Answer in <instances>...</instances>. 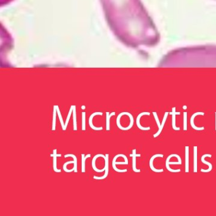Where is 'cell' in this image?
I'll list each match as a JSON object with an SVG mask.
<instances>
[{"label":"cell","instance_id":"cell-1","mask_svg":"<svg viewBox=\"0 0 216 216\" xmlns=\"http://www.w3.org/2000/svg\"><path fill=\"white\" fill-rule=\"evenodd\" d=\"M160 65L216 66V46H196L172 50L163 57Z\"/></svg>","mask_w":216,"mask_h":216},{"label":"cell","instance_id":"cell-2","mask_svg":"<svg viewBox=\"0 0 216 216\" xmlns=\"http://www.w3.org/2000/svg\"><path fill=\"white\" fill-rule=\"evenodd\" d=\"M106 157L105 159V174L102 177H97V176H94L93 178L95 179V180H104L105 178H106L108 176V171H109V155L108 154H106L105 155Z\"/></svg>","mask_w":216,"mask_h":216},{"label":"cell","instance_id":"cell-3","mask_svg":"<svg viewBox=\"0 0 216 216\" xmlns=\"http://www.w3.org/2000/svg\"><path fill=\"white\" fill-rule=\"evenodd\" d=\"M204 116L205 113L204 112H196V113H195L192 115V116L191 117V119H190V124L191 125V127L194 129L196 130V131H203L205 129V127H196L195 124H194V119L195 118L196 116Z\"/></svg>","mask_w":216,"mask_h":216},{"label":"cell","instance_id":"cell-4","mask_svg":"<svg viewBox=\"0 0 216 216\" xmlns=\"http://www.w3.org/2000/svg\"><path fill=\"white\" fill-rule=\"evenodd\" d=\"M150 113H149V112H143V113H140L138 116H137V117L136 118V124H137V127H138L140 129L143 130V131L150 130V127H142L141 126V124H140V119L142 116H150Z\"/></svg>","mask_w":216,"mask_h":216},{"label":"cell","instance_id":"cell-5","mask_svg":"<svg viewBox=\"0 0 216 216\" xmlns=\"http://www.w3.org/2000/svg\"><path fill=\"white\" fill-rule=\"evenodd\" d=\"M130 157H131L132 158V170L134 171L135 172H140L141 170L140 169H136V157H141V154H136V150L134 149L132 150V153L130 154Z\"/></svg>","mask_w":216,"mask_h":216},{"label":"cell","instance_id":"cell-6","mask_svg":"<svg viewBox=\"0 0 216 216\" xmlns=\"http://www.w3.org/2000/svg\"><path fill=\"white\" fill-rule=\"evenodd\" d=\"M205 157H210L211 158V157H212V155H210V154H205V155H204L201 157V162H203L204 164H205L206 165H207L208 166H209V169L207 170H204L203 169H201V171L202 172H210L211 171H212V164L209 162L205 161Z\"/></svg>","mask_w":216,"mask_h":216},{"label":"cell","instance_id":"cell-7","mask_svg":"<svg viewBox=\"0 0 216 216\" xmlns=\"http://www.w3.org/2000/svg\"><path fill=\"white\" fill-rule=\"evenodd\" d=\"M103 115V113L102 112H95L93 113V114H91L89 118V126L91 129H93V130H95V131H100V130H102L103 129V127H96L93 126V119L95 116H102Z\"/></svg>","mask_w":216,"mask_h":216},{"label":"cell","instance_id":"cell-8","mask_svg":"<svg viewBox=\"0 0 216 216\" xmlns=\"http://www.w3.org/2000/svg\"><path fill=\"white\" fill-rule=\"evenodd\" d=\"M163 157H164V155H162V154H156V155H153V157L151 158V159L150 160V169L151 170H152V171L153 172H162L164 171V169H155L153 167V160H154V159L155 158H157V157H161V158H162Z\"/></svg>","mask_w":216,"mask_h":216},{"label":"cell","instance_id":"cell-9","mask_svg":"<svg viewBox=\"0 0 216 216\" xmlns=\"http://www.w3.org/2000/svg\"><path fill=\"white\" fill-rule=\"evenodd\" d=\"M172 112L169 113V114L172 115V128L175 131H180V128L177 127L176 126V115H180L181 113L180 112H176V107H173L172 108Z\"/></svg>","mask_w":216,"mask_h":216},{"label":"cell","instance_id":"cell-10","mask_svg":"<svg viewBox=\"0 0 216 216\" xmlns=\"http://www.w3.org/2000/svg\"><path fill=\"white\" fill-rule=\"evenodd\" d=\"M99 157H102L103 158L105 159V157H106V156H105V155H103L102 154H98V155H95V157H93V160H92L91 165H92V167H93V169H94L95 171H96V172H103V171H105V167H104L102 170H100V169L96 168V159H97Z\"/></svg>","mask_w":216,"mask_h":216},{"label":"cell","instance_id":"cell-11","mask_svg":"<svg viewBox=\"0 0 216 216\" xmlns=\"http://www.w3.org/2000/svg\"><path fill=\"white\" fill-rule=\"evenodd\" d=\"M61 154H57V150H53V153L50 155V157H53V169L54 171L56 172H61L60 169H58L57 168V158L58 157H61Z\"/></svg>","mask_w":216,"mask_h":216},{"label":"cell","instance_id":"cell-12","mask_svg":"<svg viewBox=\"0 0 216 216\" xmlns=\"http://www.w3.org/2000/svg\"><path fill=\"white\" fill-rule=\"evenodd\" d=\"M185 172H189V146L185 147Z\"/></svg>","mask_w":216,"mask_h":216},{"label":"cell","instance_id":"cell-13","mask_svg":"<svg viewBox=\"0 0 216 216\" xmlns=\"http://www.w3.org/2000/svg\"><path fill=\"white\" fill-rule=\"evenodd\" d=\"M168 114H169V112H165V114H164V118H163V120H162V122L161 124V126H160V127L159 129V131L158 132L156 133V134H155L153 135V137H157V136H159L160 135V133H161L162 129H163V127L165 125V122H166V120H167V116H168Z\"/></svg>","mask_w":216,"mask_h":216},{"label":"cell","instance_id":"cell-14","mask_svg":"<svg viewBox=\"0 0 216 216\" xmlns=\"http://www.w3.org/2000/svg\"><path fill=\"white\" fill-rule=\"evenodd\" d=\"M182 164L180 163V162H165V165H166V168L169 171L171 172H181V169H177V170H174L171 169V167H169V165H181Z\"/></svg>","mask_w":216,"mask_h":216},{"label":"cell","instance_id":"cell-15","mask_svg":"<svg viewBox=\"0 0 216 216\" xmlns=\"http://www.w3.org/2000/svg\"><path fill=\"white\" fill-rule=\"evenodd\" d=\"M116 115V112H112L111 113H109V112H106V130H110V120L112 116H113Z\"/></svg>","mask_w":216,"mask_h":216},{"label":"cell","instance_id":"cell-16","mask_svg":"<svg viewBox=\"0 0 216 216\" xmlns=\"http://www.w3.org/2000/svg\"><path fill=\"white\" fill-rule=\"evenodd\" d=\"M53 122H52V130L55 131L56 129V118L57 114V110L55 105L53 107Z\"/></svg>","mask_w":216,"mask_h":216},{"label":"cell","instance_id":"cell-17","mask_svg":"<svg viewBox=\"0 0 216 216\" xmlns=\"http://www.w3.org/2000/svg\"><path fill=\"white\" fill-rule=\"evenodd\" d=\"M55 107H56V108H57V114H58L59 119H60V123H61V126H62V129L63 131H65L66 130V128H65V124H64V122H63V118H62V114L60 113V111L59 107H58V105H55Z\"/></svg>","mask_w":216,"mask_h":216},{"label":"cell","instance_id":"cell-18","mask_svg":"<svg viewBox=\"0 0 216 216\" xmlns=\"http://www.w3.org/2000/svg\"><path fill=\"white\" fill-rule=\"evenodd\" d=\"M76 107L73 105V130L77 131V117H76Z\"/></svg>","mask_w":216,"mask_h":216},{"label":"cell","instance_id":"cell-19","mask_svg":"<svg viewBox=\"0 0 216 216\" xmlns=\"http://www.w3.org/2000/svg\"><path fill=\"white\" fill-rule=\"evenodd\" d=\"M91 157V154H88L86 156H85L84 154L81 155V158H82V172H85V161L87 158H89Z\"/></svg>","mask_w":216,"mask_h":216},{"label":"cell","instance_id":"cell-20","mask_svg":"<svg viewBox=\"0 0 216 216\" xmlns=\"http://www.w3.org/2000/svg\"><path fill=\"white\" fill-rule=\"evenodd\" d=\"M194 148V172H197V146H195Z\"/></svg>","mask_w":216,"mask_h":216},{"label":"cell","instance_id":"cell-21","mask_svg":"<svg viewBox=\"0 0 216 216\" xmlns=\"http://www.w3.org/2000/svg\"><path fill=\"white\" fill-rule=\"evenodd\" d=\"M71 157L73 159V160L75 161V163H74V165H73V169H74V172L76 173L77 172V158L76 156L74 155L73 154H67L65 155V156H64V157L66 158V157Z\"/></svg>","mask_w":216,"mask_h":216},{"label":"cell","instance_id":"cell-22","mask_svg":"<svg viewBox=\"0 0 216 216\" xmlns=\"http://www.w3.org/2000/svg\"><path fill=\"white\" fill-rule=\"evenodd\" d=\"M74 163H75V161H74V160H73V161H69V162H65V164H63V170H64V171H65V172H72L73 171H74V169H71V170H68V169H67V165H68V164H74Z\"/></svg>","mask_w":216,"mask_h":216},{"label":"cell","instance_id":"cell-23","mask_svg":"<svg viewBox=\"0 0 216 216\" xmlns=\"http://www.w3.org/2000/svg\"><path fill=\"white\" fill-rule=\"evenodd\" d=\"M73 105H72V106L71 107L70 110H69V112H68V116H67V119H66V122H65V128H66V129H67V127L68 122H69V119H70V118H71V114H72V113L73 112Z\"/></svg>","mask_w":216,"mask_h":216},{"label":"cell","instance_id":"cell-24","mask_svg":"<svg viewBox=\"0 0 216 216\" xmlns=\"http://www.w3.org/2000/svg\"><path fill=\"white\" fill-rule=\"evenodd\" d=\"M183 130L187 131V112H185L183 113Z\"/></svg>","mask_w":216,"mask_h":216},{"label":"cell","instance_id":"cell-25","mask_svg":"<svg viewBox=\"0 0 216 216\" xmlns=\"http://www.w3.org/2000/svg\"><path fill=\"white\" fill-rule=\"evenodd\" d=\"M82 130L85 131L86 130V112H83L82 113Z\"/></svg>","mask_w":216,"mask_h":216},{"label":"cell","instance_id":"cell-26","mask_svg":"<svg viewBox=\"0 0 216 216\" xmlns=\"http://www.w3.org/2000/svg\"><path fill=\"white\" fill-rule=\"evenodd\" d=\"M153 116H154V117H155V121H156V122H157V126H158L159 129V128L160 127V126H161V124L160 123L159 119V118H158L157 113V112H153Z\"/></svg>","mask_w":216,"mask_h":216},{"label":"cell","instance_id":"cell-27","mask_svg":"<svg viewBox=\"0 0 216 216\" xmlns=\"http://www.w3.org/2000/svg\"><path fill=\"white\" fill-rule=\"evenodd\" d=\"M86 108V107L84 106V105H82V106L81 107V109H82V110H84Z\"/></svg>","mask_w":216,"mask_h":216},{"label":"cell","instance_id":"cell-28","mask_svg":"<svg viewBox=\"0 0 216 216\" xmlns=\"http://www.w3.org/2000/svg\"><path fill=\"white\" fill-rule=\"evenodd\" d=\"M183 109H186L187 108V106H186V105H184V106L183 107Z\"/></svg>","mask_w":216,"mask_h":216},{"label":"cell","instance_id":"cell-29","mask_svg":"<svg viewBox=\"0 0 216 216\" xmlns=\"http://www.w3.org/2000/svg\"><path fill=\"white\" fill-rule=\"evenodd\" d=\"M215 131H216V112H215Z\"/></svg>","mask_w":216,"mask_h":216}]
</instances>
